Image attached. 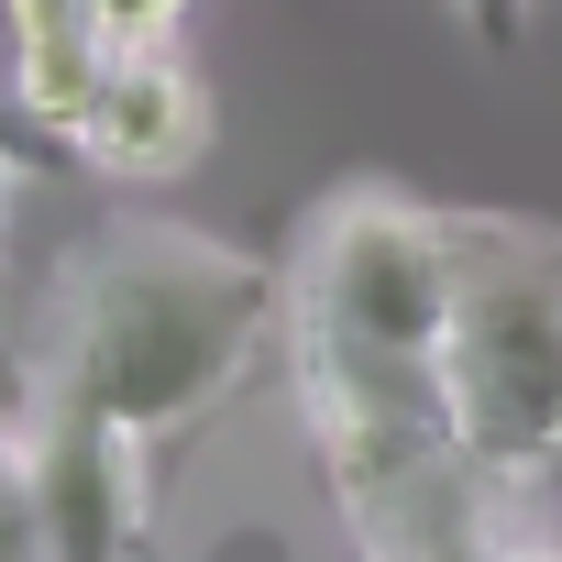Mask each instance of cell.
Listing matches in <instances>:
<instances>
[{
	"label": "cell",
	"mask_w": 562,
	"mask_h": 562,
	"mask_svg": "<svg viewBox=\"0 0 562 562\" xmlns=\"http://www.w3.org/2000/svg\"><path fill=\"white\" fill-rule=\"evenodd\" d=\"M89 23H100V45H111V56H133V45H177L188 0H89Z\"/></svg>",
	"instance_id": "8"
},
{
	"label": "cell",
	"mask_w": 562,
	"mask_h": 562,
	"mask_svg": "<svg viewBox=\"0 0 562 562\" xmlns=\"http://www.w3.org/2000/svg\"><path fill=\"white\" fill-rule=\"evenodd\" d=\"M0 221H12V166H0Z\"/></svg>",
	"instance_id": "11"
},
{
	"label": "cell",
	"mask_w": 562,
	"mask_h": 562,
	"mask_svg": "<svg viewBox=\"0 0 562 562\" xmlns=\"http://www.w3.org/2000/svg\"><path fill=\"white\" fill-rule=\"evenodd\" d=\"M0 562H56L45 485H34V430L23 419H0Z\"/></svg>",
	"instance_id": "7"
},
{
	"label": "cell",
	"mask_w": 562,
	"mask_h": 562,
	"mask_svg": "<svg viewBox=\"0 0 562 562\" xmlns=\"http://www.w3.org/2000/svg\"><path fill=\"white\" fill-rule=\"evenodd\" d=\"M452 288H463L452 232L397 199H342L310 232V342H331L353 364L430 375V353L452 331Z\"/></svg>",
	"instance_id": "3"
},
{
	"label": "cell",
	"mask_w": 562,
	"mask_h": 562,
	"mask_svg": "<svg viewBox=\"0 0 562 562\" xmlns=\"http://www.w3.org/2000/svg\"><path fill=\"white\" fill-rule=\"evenodd\" d=\"M463 12H474V34H485V45H507V34L529 23V0H463Z\"/></svg>",
	"instance_id": "10"
},
{
	"label": "cell",
	"mask_w": 562,
	"mask_h": 562,
	"mask_svg": "<svg viewBox=\"0 0 562 562\" xmlns=\"http://www.w3.org/2000/svg\"><path fill=\"white\" fill-rule=\"evenodd\" d=\"M0 23H12V45H34V34H89V0H0Z\"/></svg>",
	"instance_id": "9"
},
{
	"label": "cell",
	"mask_w": 562,
	"mask_h": 562,
	"mask_svg": "<svg viewBox=\"0 0 562 562\" xmlns=\"http://www.w3.org/2000/svg\"><path fill=\"white\" fill-rule=\"evenodd\" d=\"M265 276L199 232H111L78 265L67 342H56V397L155 441L188 430L254 353Z\"/></svg>",
	"instance_id": "1"
},
{
	"label": "cell",
	"mask_w": 562,
	"mask_h": 562,
	"mask_svg": "<svg viewBox=\"0 0 562 562\" xmlns=\"http://www.w3.org/2000/svg\"><path fill=\"white\" fill-rule=\"evenodd\" d=\"M441 430L474 463H551L562 452V254L551 243H485L463 254L452 331L430 353Z\"/></svg>",
	"instance_id": "2"
},
{
	"label": "cell",
	"mask_w": 562,
	"mask_h": 562,
	"mask_svg": "<svg viewBox=\"0 0 562 562\" xmlns=\"http://www.w3.org/2000/svg\"><path fill=\"white\" fill-rule=\"evenodd\" d=\"M100 78H111L100 23H89V34H34V45H12V100H23V122H45V133H78L89 100H100Z\"/></svg>",
	"instance_id": "6"
},
{
	"label": "cell",
	"mask_w": 562,
	"mask_h": 562,
	"mask_svg": "<svg viewBox=\"0 0 562 562\" xmlns=\"http://www.w3.org/2000/svg\"><path fill=\"white\" fill-rule=\"evenodd\" d=\"M34 485H45V540L56 562H122L133 551V430L89 419V408H45L34 419Z\"/></svg>",
	"instance_id": "4"
},
{
	"label": "cell",
	"mask_w": 562,
	"mask_h": 562,
	"mask_svg": "<svg viewBox=\"0 0 562 562\" xmlns=\"http://www.w3.org/2000/svg\"><path fill=\"white\" fill-rule=\"evenodd\" d=\"M67 144L100 177H177L210 144V100H199V78L166 45H133V56H111V78H100V100H89V122Z\"/></svg>",
	"instance_id": "5"
}]
</instances>
